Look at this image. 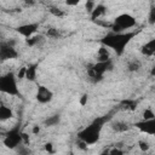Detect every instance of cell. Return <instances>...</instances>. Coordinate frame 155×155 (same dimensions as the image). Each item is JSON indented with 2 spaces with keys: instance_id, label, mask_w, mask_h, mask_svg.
Instances as JSON below:
<instances>
[{
  "instance_id": "obj_16",
  "label": "cell",
  "mask_w": 155,
  "mask_h": 155,
  "mask_svg": "<svg viewBox=\"0 0 155 155\" xmlns=\"http://www.w3.org/2000/svg\"><path fill=\"white\" fill-rule=\"evenodd\" d=\"M137 101L134 99H124L120 103V109L121 110H126V111H133L137 108Z\"/></svg>"
},
{
  "instance_id": "obj_24",
  "label": "cell",
  "mask_w": 155,
  "mask_h": 155,
  "mask_svg": "<svg viewBox=\"0 0 155 155\" xmlns=\"http://www.w3.org/2000/svg\"><path fill=\"white\" fill-rule=\"evenodd\" d=\"M16 78L18 80H22V79H25V67H21L16 74Z\"/></svg>"
},
{
  "instance_id": "obj_6",
  "label": "cell",
  "mask_w": 155,
  "mask_h": 155,
  "mask_svg": "<svg viewBox=\"0 0 155 155\" xmlns=\"http://www.w3.org/2000/svg\"><path fill=\"white\" fill-rule=\"evenodd\" d=\"M2 143L8 149H16L17 147H19V144H22L23 140H22V133L19 132L18 127L12 128L6 133L2 139Z\"/></svg>"
},
{
  "instance_id": "obj_9",
  "label": "cell",
  "mask_w": 155,
  "mask_h": 155,
  "mask_svg": "<svg viewBox=\"0 0 155 155\" xmlns=\"http://www.w3.org/2000/svg\"><path fill=\"white\" fill-rule=\"evenodd\" d=\"M134 126L142 131L143 133H147L149 136H154L155 134V121L154 119L151 120H142V121H137L134 124Z\"/></svg>"
},
{
  "instance_id": "obj_29",
  "label": "cell",
  "mask_w": 155,
  "mask_h": 155,
  "mask_svg": "<svg viewBox=\"0 0 155 155\" xmlns=\"http://www.w3.org/2000/svg\"><path fill=\"white\" fill-rule=\"evenodd\" d=\"M81 0H65V4L68 6H76Z\"/></svg>"
},
{
  "instance_id": "obj_5",
  "label": "cell",
  "mask_w": 155,
  "mask_h": 155,
  "mask_svg": "<svg viewBox=\"0 0 155 155\" xmlns=\"http://www.w3.org/2000/svg\"><path fill=\"white\" fill-rule=\"evenodd\" d=\"M134 25H136V18L133 16H131L130 13H121L113 21L111 29L114 33H122L124 30L133 28Z\"/></svg>"
},
{
  "instance_id": "obj_23",
  "label": "cell",
  "mask_w": 155,
  "mask_h": 155,
  "mask_svg": "<svg viewBox=\"0 0 155 155\" xmlns=\"http://www.w3.org/2000/svg\"><path fill=\"white\" fill-rule=\"evenodd\" d=\"M143 120H151V119H154L155 117V114H154V111L151 110V109H149V108H147L144 111H143Z\"/></svg>"
},
{
  "instance_id": "obj_31",
  "label": "cell",
  "mask_w": 155,
  "mask_h": 155,
  "mask_svg": "<svg viewBox=\"0 0 155 155\" xmlns=\"http://www.w3.org/2000/svg\"><path fill=\"white\" fill-rule=\"evenodd\" d=\"M39 132H40V127H39V126H34V127H33V133H34V134H38Z\"/></svg>"
},
{
  "instance_id": "obj_20",
  "label": "cell",
  "mask_w": 155,
  "mask_h": 155,
  "mask_svg": "<svg viewBox=\"0 0 155 155\" xmlns=\"http://www.w3.org/2000/svg\"><path fill=\"white\" fill-rule=\"evenodd\" d=\"M61 121V116L59 115H52V116H48L46 120H45V125L48 126V127H52V126H57Z\"/></svg>"
},
{
  "instance_id": "obj_30",
  "label": "cell",
  "mask_w": 155,
  "mask_h": 155,
  "mask_svg": "<svg viewBox=\"0 0 155 155\" xmlns=\"http://www.w3.org/2000/svg\"><path fill=\"white\" fill-rule=\"evenodd\" d=\"M25 6H34L35 5V0H24Z\"/></svg>"
},
{
  "instance_id": "obj_2",
  "label": "cell",
  "mask_w": 155,
  "mask_h": 155,
  "mask_svg": "<svg viewBox=\"0 0 155 155\" xmlns=\"http://www.w3.org/2000/svg\"><path fill=\"white\" fill-rule=\"evenodd\" d=\"M134 36V33H110L102 39V45L113 48L117 54H122L126 45Z\"/></svg>"
},
{
  "instance_id": "obj_26",
  "label": "cell",
  "mask_w": 155,
  "mask_h": 155,
  "mask_svg": "<svg viewBox=\"0 0 155 155\" xmlns=\"http://www.w3.org/2000/svg\"><path fill=\"white\" fill-rule=\"evenodd\" d=\"M87 101H88V94L87 93H84L81 97H80V101H79V104L81 107H85L87 104Z\"/></svg>"
},
{
  "instance_id": "obj_4",
  "label": "cell",
  "mask_w": 155,
  "mask_h": 155,
  "mask_svg": "<svg viewBox=\"0 0 155 155\" xmlns=\"http://www.w3.org/2000/svg\"><path fill=\"white\" fill-rule=\"evenodd\" d=\"M0 92L11 96L19 94V90L17 86V78L13 73H6L5 75L0 76Z\"/></svg>"
},
{
  "instance_id": "obj_21",
  "label": "cell",
  "mask_w": 155,
  "mask_h": 155,
  "mask_svg": "<svg viewBox=\"0 0 155 155\" xmlns=\"http://www.w3.org/2000/svg\"><path fill=\"white\" fill-rule=\"evenodd\" d=\"M47 38H50V39H58L59 36H61V33H59V30L57 29V28H53V27H51V28H48L47 30H46V34H45Z\"/></svg>"
},
{
  "instance_id": "obj_15",
  "label": "cell",
  "mask_w": 155,
  "mask_h": 155,
  "mask_svg": "<svg viewBox=\"0 0 155 155\" xmlns=\"http://www.w3.org/2000/svg\"><path fill=\"white\" fill-rule=\"evenodd\" d=\"M45 41V36L44 35H31L29 38L25 39V44L29 47H34V46H39L40 44H42Z\"/></svg>"
},
{
  "instance_id": "obj_14",
  "label": "cell",
  "mask_w": 155,
  "mask_h": 155,
  "mask_svg": "<svg viewBox=\"0 0 155 155\" xmlns=\"http://www.w3.org/2000/svg\"><path fill=\"white\" fill-rule=\"evenodd\" d=\"M130 128H131V125L128 122H125V121H116V122H113L111 124V130L114 132H117V133L126 132Z\"/></svg>"
},
{
  "instance_id": "obj_22",
  "label": "cell",
  "mask_w": 155,
  "mask_h": 155,
  "mask_svg": "<svg viewBox=\"0 0 155 155\" xmlns=\"http://www.w3.org/2000/svg\"><path fill=\"white\" fill-rule=\"evenodd\" d=\"M50 13H51L52 16H54V17H58V18H61V17H63V16L65 15V13H64V11H63L62 8L56 7V6L50 7Z\"/></svg>"
},
{
  "instance_id": "obj_18",
  "label": "cell",
  "mask_w": 155,
  "mask_h": 155,
  "mask_svg": "<svg viewBox=\"0 0 155 155\" xmlns=\"http://www.w3.org/2000/svg\"><path fill=\"white\" fill-rule=\"evenodd\" d=\"M12 116H13V111L11 110V108L0 104V121L8 120V119H11Z\"/></svg>"
},
{
  "instance_id": "obj_3",
  "label": "cell",
  "mask_w": 155,
  "mask_h": 155,
  "mask_svg": "<svg viewBox=\"0 0 155 155\" xmlns=\"http://www.w3.org/2000/svg\"><path fill=\"white\" fill-rule=\"evenodd\" d=\"M113 69V62L111 59L104 61V62H97L94 64L88 65L87 68V76L92 82H99L103 80L104 73Z\"/></svg>"
},
{
  "instance_id": "obj_28",
  "label": "cell",
  "mask_w": 155,
  "mask_h": 155,
  "mask_svg": "<svg viewBox=\"0 0 155 155\" xmlns=\"http://www.w3.org/2000/svg\"><path fill=\"white\" fill-rule=\"evenodd\" d=\"M45 150L48 151V153H54V149H53L52 143H46L45 144Z\"/></svg>"
},
{
  "instance_id": "obj_8",
  "label": "cell",
  "mask_w": 155,
  "mask_h": 155,
  "mask_svg": "<svg viewBox=\"0 0 155 155\" xmlns=\"http://www.w3.org/2000/svg\"><path fill=\"white\" fill-rule=\"evenodd\" d=\"M35 97H36V101L39 103L46 104V103H50L52 101L53 93H52V91L48 87H46V86H39Z\"/></svg>"
},
{
  "instance_id": "obj_7",
  "label": "cell",
  "mask_w": 155,
  "mask_h": 155,
  "mask_svg": "<svg viewBox=\"0 0 155 155\" xmlns=\"http://www.w3.org/2000/svg\"><path fill=\"white\" fill-rule=\"evenodd\" d=\"M18 52L15 47L13 41H2L0 42V61H10L17 58Z\"/></svg>"
},
{
  "instance_id": "obj_27",
  "label": "cell",
  "mask_w": 155,
  "mask_h": 155,
  "mask_svg": "<svg viewBox=\"0 0 155 155\" xmlns=\"http://www.w3.org/2000/svg\"><path fill=\"white\" fill-rule=\"evenodd\" d=\"M93 7H94L93 0H87V1H86V10H87L88 12H91V11L93 10Z\"/></svg>"
},
{
  "instance_id": "obj_1",
  "label": "cell",
  "mask_w": 155,
  "mask_h": 155,
  "mask_svg": "<svg viewBox=\"0 0 155 155\" xmlns=\"http://www.w3.org/2000/svg\"><path fill=\"white\" fill-rule=\"evenodd\" d=\"M105 121H107V117H97V119H94L88 126H86L85 128H82L78 133V139L85 142L87 145L96 144L98 142V139H99L101 131H102V127H103Z\"/></svg>"
},
{
  "instance_id": "obj_17",
  "label": "cell",
  "mask_w": 155,
  "mask_h": 155,
  "mask_svg": "<svg viewBox=\"0 0 155 155\" xmlns=\"http://www.w3.org/2000/svg\"><path fill=\"white\" fill-rule=\"evenodd\" d=\"M110 59V53H109V50L108 47H105L104 45H102L97 52V62H104V61H108Z\"/></svg>"
},
{
  "instance_id": "obj_10",
  "label": "cell",
  "mask_w": 155,
  "mask_h": 155,
  "mask_svg": "<svg viewBox=\"0 0 155 155\" xmlns=\"http://www.w3.org/2000/svg\"><path fill=\"white\" fill-rule=\"evenodd\" d=\"M38 28H39V24L38 23H27V24H22L19 27H17L16 28V31L19 35H22V36H24L27 39V38L34 35V33L38 30Z\"/></svg>"
},
{
  "instance_id": "obj_19",
  "label": "cell",
  "mask_w": 155,
  "mask_h": 155,
  "mask_svg": "<svg viewBox=\"0 0 155 155\" xmlns=\"http://www.w3.org/2000/svg\"><path fill=\"white\" fill-rule=\"evenodd\" d=\"M140 68H142V62H140L139 59H137V58L131 59V61L128 62V64H127V70L131 71V73L138 71Z\"/></svg>"
},
{
  "instance_id": "obj_11",
  "label": "cell",
  "mask_w": 155,
  "mask_h": 155,
  "mask_svg": "<svg viewBox=\"0 0 155 155\" xmlns=\"http://www.w3.org/2000/svg\"><path fill=\"white\" fill-rule=\"evenodd\" d=\"M140 53L145 57H151L155 53V39L149 40L140 47Z\"/></svg>"
},
{
  "instance_id": "obj_13",
  "label": "cell",
  "mask_w": 155,
  "mask_h": 155,
  "mask_svg": "<svg viewBox=\"0 0 155 155\" xmlns=\"http://www.w3.org/2000/svg\"><path fill=\"white\" fill-rule=\"evenodd\" d=\"M38 74V64H29L25 67V79L28 81H35Z\"/></svg>"
},
{
  "instance_id": "obj_25",
  "label": "cell",
  "mask_w": 155,
  "mask_h": 155,
  "mask_svg": "<svg viewBox=\"0 0 155 155\" xmlns=\"http://www.w3.org/2000/svg\"><path fill=\"white\" fill-rule=\"evenodd\" d=\"M138 145H139V149H140L142 151H147V150H149V148H150L149 143L145 142V140H139V142H138Z\"/></svg>"
},
{
  "instance_id": "obj_12",
  "label": "cell",
  "mask_w": 155,
  "mask_h": 155,
  "mask_svg": "<svg viewBox=\"0 0 155 155\" xmlns=\"http://www.w3.org/2000/svg\"><path fill=\"white\" fill-rule=\"evenodd\" d=\"M105 11H107V7H105L104 5H102V4L96 5V6L93 7V10L90 12V15H91V19H92V21L99 19L101 17H103V16L105 15Z\"/></svg>"
}]
</instances>
